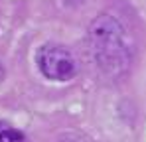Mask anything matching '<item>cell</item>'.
<instances>
[{
  "instance_id": "obj_1",
  "label": "cell",
  "mask_w": 146,
  "mask_h": 142,
  "mask_svg": "<svg viewBox=\"0 0 146 142\" xmlns=\"http://www.w3.org/2000/svg\"><path fill=\"white\" fill-rule=\"evenodd\" d=\"M89 51L97 69L111 79H119L130 69L132 44L126 28L119 18L111 14L97 16L87 34Z\"/></svg>"
},
{
  "instance_id": "obj_2",
  "label": "cell",
  "mask_w": 146,
  "mask_h": 142,
  "mask_svg": "<svg viewBox=\"0 0 146 142\" xmlns=\"http://www.w3.org/2000/svg\"><path fill=\"white\" fill-rule=\"evenodd\" d=\"M38 67L51 81H67L77 75V61L69 49L55 44H46L36 53Z\"/></svg>"
},
{
  "instance_id": "obj_3",
  "label": "cell",
  "mask_w": 146,
  "mask_h": 142,
  "mask_svg": "<svg viewBox=\"0 0 146 142\" xmlns=\"http://www.w3.org/2000/svg\"><path fill=\"white\" fill-rule=\"evenodd\" d=\"M0 142H26V136L12 126L0 124Z\"/></svg>"
},
{
  "instance_id": "obj_4",
  "label": "cell",
  "mask_w": 146,
  "mask_h": 142,
  "mask_svg": "<svg viewBox=\"0 0 146 142\" xmlns=\"http://www.w3.org/2000/svg\"><path fill=\"white\" fill-rule=\"evenodd\" d=\"M4 77V69H2V65H0V79Z\"/></svg>"
}]
</instances>
